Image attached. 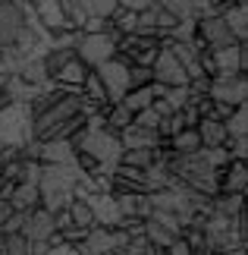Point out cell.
I'll use <instances>...</instances> for the list:
<instances>
[{"mask_svg": "<svg viewBox=\"0 0 248 255\" xmlns=\"http://www.w3.org/2000/svg\"><path fill=\"white\" fill-rule=\"evenodd\" d=\"M0 255H28V237L22 230L0 233Z\"/></svg>", "mask_w": 248, "mask_h": 255, "instance_id": "603a6c76", "label": "cell"}, {"mask_svg": "<svg viewBox=\"0 0 248 255\" xmlns=\"http://www.w3.org/2000/svg\"><path fill=\"white\" fill-rule=\"evenodd\" d=\"M82 199L88 202V208H91L94 224H104V227H120L123 214H120V205H116L113 192H101V189H94V192H85Z\"/></svg>", "mask_w": 248, "mask_h": 255, "instance_id": "8fae6325", "label": "cell"}, {"mask_svg": "<svg viewBox=\"0 0 248 255\" xmlns=\"http://www.w3.org/2000/svg\"><path fill=\"white\" fill-rule=\"evenodd\" d=\"M157 161V148H123L120 154V164H129V167H151V164Z\"/></svg>", "mask_w": 248, "mask_h": 255, "instance_id": "7402d4cb", "label": "cell"}, {"mask_svg": "<svg viewBox=\"0 0 248 255\" xmlns=\"http://www.w3.org/2000/svg\"><path fill=\"white\" fill-rule=\"evenodd\" d=\"M94 73L101 76V82L107 88V101H123V95L129 92V63L123 57H110V60H104L101 66H94Z\"/></svg>", "mask_w": 248, "mask_h": 255, "instance_id": "8992f818", "label": "cell"}, {"mask_svg": "<svg viewBox=\"0 0 248 255\" xmlns=\"http://www.w3.org/2000/svg\"><path fill=\"white\" fill-rule=\"evenodd\" d=\"M116 6H126V9H135V13H142V9L154 6V0H116Z\"/></svg>", "mask_w": 248, "mask_h": 255, "instance_id": "d590c367", "label": "cell"}, {"mask_svg": "<svg viewBox=\"0 0 248 255\" xmlns=\"http://www.w3.org/2000/svg\"><path fill=\"white\" fill-rule=\"evenodd\" d=\"M151 82H154V73H151V66L129 63V88H142V85H151Z\"/></svg>", "mask_w": 248, "mask_h": 255, "instance_id": "4dcf8cb0", "label": "cell"}, {"mask_svg": "<svg viewBox=\"0 0 248 255\" xmlns=\"http://www.w3.org/2000/svg\"><path fill=\"white\" fill-rule=\"evenodd\" d=\"M245 208V192H214L211 195V211L226 214V218H236Z\"/></svg>", "mask_w": 248, "mask_h": 255, "instance_id": "ffe728a7", "label": "cell"}, {"mask_svg": "<svg viewBox=\"0 0 248 255\" xmlns=\"http://www.w3.org/2000/svg\"><path fill=\"white\" fill-rule=\"evenodd\" d=\"M135 19H138V13H135V9L116 6L113 13H110V25H113L120 35H129V32H135Z\"/></svg>", "mask_w": 248, "mask_h": 255, "instance_id": "83f0119b", "label": "cell"}, {"mask_svg": "<svg viewBox=\"0 0 248 255\" xmlns=\"http://www.w3.org/2000/svg\"><path fill=\"white\" fill-rule=\"evenodd\" d=\"M66 208H69V218H73V224H79V227H94V214H91V208H88V202L82 199V195H76V199L69 202Z\"/></svg>", "mask_w": 248, "mask_h": 255, "instance_id": "4316f807", "label": "cell"}, {"mask_svg": "<svg viewBox=\"0 0 248 255\" xmlns=\"http://www.w3.org/2000/svg\"><path fill=\"white\" fill-rule=\"evenodd\" d=\"M226 135H248V104H236L233 114L223 120Z\"/></svg>", "mask_w": 248, "mask_h": 255, "instance_id": "d4e9b609", "label": "cell"}, {"mask_svg": "<svg viewBox=\"0 0 248 255\" xmlns=\"http://www.w3.org/2000/svg\"><path fill=\"white\" fill-rule=\"evenodd\" d=\"M120 32L116 28H107V32H82L76 41V57L82 60L85 66H101L104 60H110L116 54V41H120Z\"/></svg>", "mask_w": 248, "mask_h": 255, "instance_id": "3957f363", "label": "cell"}, {"mask_svg": "<svg viewBox=\"0 0 248 255\" xmlns=\"http://www.w3.org/2000/svg\"><path fill=\"white\" fill-rule=\"evenodd\" d=\"M154 101V85H142V88H129V92L123 95V104L129 107V111H142V107H151Z\"/></svg>", "mask_w": 248, "mask_h": 255, "instance_id": "cb8c5ba5", "label": "cell"}, {"mask_svg": "<svg viewBox=\"0 0 248 255\" xmlns=\"http://www.w3.org/2000/svg\"><path fill=\"white\" fill-rule=\"evenodd\" d=\"M13 211H16V208L9 205V199H0V224H3V221H6V218H9Z\"/></svg>", "mask_w": 248, "mask_h": 255, "instance_id": "74e56055", "label": "cell"}, {"mask_svg": "<svg viewBox=\"0 0 248 255\" xmlns=\"http://www.w3.org/2000/svg\"><path fill=\"white\" fill-rule=\"evenodd\" d=\"M223 22L230 25V32L236 35V41H245L248 38V3H233L223 6Z\"/></svg>", "mask_w": 248, "mask_h": 255, "instance_id": "ac0fdd59", "label": "cell"}, {"mask_svg": "<svg viewBox=\"0 0 248 255\" xmlns=\"http://www.w3.org/2000/svg\"><path fill=\"white\" fill-rule=\"evenodd\" d=\"M248 186V167L245 161L230 158V164H223L217 173V192H245Z\"/></svg>", "mask_w": 248, "mask_h": 255, "instance_id": "5bb4252c", "label": "cell"}, {"mask_svg": "<svg viewBox=\"0 0 248 255\" xmlns=\"http://www.w3.org/2000/svg\"><path fill=\"white\" fill-rule=\"evenodd\" d=\"M22 233L28 237V243H38V240H51L57 233V221H54V211H47L44 205H38L25 214V224H22Z\"/></svg>", "mask_w": 248, "mask_h": 255, "instance_id": "7c38bea8", "label": "cell"}, {"mask_svg": "<svg viewBox=\"0 0 248 255\" xmlns=\"http://www.w3.org/2000/svg\"><path fill=\"white\" fill-rule=\"evenodd\" d=\"M129 240V233L123 227H104V224H94V227H88L85 240L79 243V252L85 255H101V252H123Z\"/></svg>", "mask_w": 248, "mask_h": 255, "instance_id": "5b68a950", "label": "cell"}, {"mask_svg": "<svg viewBox=\"0 0 248 255\" xmlns=\"http://www.w3.org/2000/svg\"><path fill=\"white\" fill-rule=\"evenodd\" d=\"M207 95L214 101H223V104H245L248 101V79L245 73H236V76H214Z\"/></svg>", "mask_w": 248, "mask_h": 255, "instance_id": "ba28073f", "label": "cell"}, {"mask_svg": "<svg viewBox=\"0 0 248 255\" xmlns=\"http://www.w3.org/2000/svg\"><path fill=\"white\" fill-rule=\"evenodd\" d=\"M9 205L16 211H32L41 205V192H38V183H16L13 195H9Z\"/></svg>", "mask_w": 248, "mask_h": 255, "instance_id": "d6986e66", "label": "cell"}, {"mask_svg": "<svg viewBox=\"0 0 248 255\" xmlns=\"http://www.w3.org/2000/svg\"><path fill=\"white\" fill-rule=\"evenodd\" d=\"M25 214L28 211H13L9 218L0 224V233H13V230H22V224H25Z\"/></svg>", "mask_w": 248, "mask_h": 255, "instance_id": "e575fe53", "label": "cell"}, {"mask_svg": "<svg viewBox=\"0 0 248 255\" xmlns=\"http://www.w3.org/2000/svg\"><path fill=\"white\" fill-rule=\"evenodd\" d=\"M79 3L85 6L88 16H110L116 9V0H79Z\"/></svg>", "mask_w": 248, "mask_h": 255, "instance_id": "1f68e13d", "label": "cell"}, {"mask_svg": "<svg viewBox=\"0 0 248 255\" xmlns=\"http://www.w3.org/2000/svg\"><path fill=\"white\" fill-rule=\"evenodd\" d=\"M151 73H154V82L157 85H185L188 76H185V66L176 60V54L170 47H157V57L151 63Z\"/></svg>", "mask_w": 248, "mask_h": 255, "instance_id": "9c48e42d", "label": "cell"}, {"mask_svg": "<svg viewBox=\"0 0 248 255\" xmlns=\"http://www.w3.org/2000/svg\"><path fill=\"white\" fill-rule=\"evenodd\" d=\"M195 19H198L195 35L204 41L207 51H217V47L236 44V35L230 32V25L223 22V16H220V13H201V16H195Z\"/></svg>", "mask_w": 248, "mask_h": 255, "instance_id": "52a82bcc", "label": "cell"}, {"mask_svg": "<svg viewBox=\"0 0 248 255\" xmlns=\"http://www.w3.org/2000/svg\"><path fill=\"white\" fill-rule=\"evenodd\" d=\"M211 57H214V66H217V73H214V76L248 73V44H245V41H236V44L217 47V51H211Z\"/></svg>", "mask_w": 248, "mask_h": 255, "instance_id": "30bf717a", "label": "cell"}, {"mask_svg": "<svg viewBox=\"0 0 248 255\" xmlns=\"http://www.w3.org/2000/svg\"><path fill=\"white\" fill-rule=\"evenodd\" d=\"M41 142V139H38ZM41 164H73L76 161V145L73 139H44L41 151H38Z\"/></svg>", "mask_w": 248, "mask_h": 255, "instance_id": "9a60e30c", "label": "cell"}, {"mask_svg": "<svg viewBox=\"0 0 248 255\" xmlns=\"http://www.w3.org/2000/svg\"><path fill=\"white\" fill-rule=\"evenodd\" d=\"M195 129H198V135H201L204 148H217V145H223L226 139H230L223 120H217V117H201V120L195 123Z\"/></svg>", "mask_w": 248, "mask_h": 255, "instance_id": "e0dca14e", "label": "cell"}, {"mask_svg": "<svg viewBox=\"0 0 248 255\" xmlns=\"http://www.w3.org/2000/svg\"><path fill=\"white\" fill-rule=\"evenodd\" d=\"M120 142L123 148H161L164 139L157 129H145V126L138 123H129L126 129H120Z\"/></svg>", "mask_w": 248, "mask_h": 255, "instance_id": "2e32d148", "label": "cell"}, {"mask_svg": "<svg viewBox=\"0 0 248 255\" xmlns=\"http://www.w3.org/2000/svg\"><path fill=\"white\" fill-rule=\"evenodd\" d=\"M166 145H170L173 151H179V154H188V151L201 148V135H198L195 126H182L179 132H173L170 139H166Z\"/></svg>", "mask_w": 248, "mask_h": 255, "instance_id": "44dd1931", "label": "cell"}, {"mask_svg": "<svg viewBox=\"0 0 248 255\" xmlns=\"http://www.w3.org/2000/svg\"><path fill=\"white\" fill-rule=\"evenodd\" d=\"M154 13H157V35H161V38H164V35H170V28H173L176 22H179V19H176L173 13H166V9H161L157 3H154Z\"/></svg>", "mask_w": 248, "mask_h": 255, "instance_id": "836d02e7", "label": "cell"}, {"mask_svg": "<svg viewBox=\"0 0 248 255\" xmlns=\"http://www.w3.org/2000/svg\"><path fill=\"white\" fill-rule=\"evenodd\" d=\"M32 9H35L38 22H41L47 32H63V28H76V25L66 19L63 0H35Z\"/></svg>", "mask_w": 248, "mask_h": 255, "instance_id": "4fadbf2b", "label": "cell"}, {"mask_svg": "<svg viewBox=\"0 0 248 255\" xmlns=\"http://www.w3.org/2000/svg\"><path fill=\"white\" fill-rule=\"evenodd\" d=\"M73 145L88 151L97 164H101V170H94V173H110L116 164H120V154H123L120 132L107 129V126H85L79 135H73Z\"/></svg>", "mask_w": 248, "mask_h": 255, "instance_id": "7a4b0ae2", "label": "cell"}, {"mask_svg": "<svg viewBox=\"0 0 248 255\" xmlns=\"http://www.w3.org/2000/svg\"><path fill=\"white\" fill-rule=\"evenodd\" d=\"M82 98H88V101H94V104H107V88H104L101 76L94 70H88L85 82H82Z\"/></svg>", "mask_w": 248, "mask_h": 255, "instance_id": "484cf974", "label": "cell"}, {"mask_svg": "<svg viewBox=\"0 0 248 255\" xmlns=\"http://www.w3.org/2000/svg\"><path fill=\"white\" fill-rule=\"evenodd\" d=\"M79 111H82V95H60L47 111L32 117V135L35 139H44L54 126H60L63 120H69V117L79 114Z\"/></svg>", "mask_w": 248, "mask_h": 255, "instance_id": "277c9868", "label": "cell"}, {"mask_svg": "<svg viewBox=\"0 0 248 255\" xmlns=\"http://www.w3.org/2000/svg\"><path fill=\"white\" fill-rule=\"evenodd\" d=\"M217 3V0H192V6H195V16L198 13H207V9H211Z\"/></svg>", "mask_w": 248, "mask_h": 255, "instance_id": "8d00e7d4", "label": "cell"}, {"mask_svg": "<svg viewBox=\"0 0 248 255\" xmlns=\"http://www.w3.org/2000/svg\"><path fill=\"white\" fill-rule=\"evenodd\" d=\"M85 170L79 164H41V180H38V192H41V205L47 211H60L76 199V186L82 183Z\"/></svg>", "mask_w": 248, "mask_h": 255, "instance_id": "6da1fadb", "label": "cell"}, {"mask_svg": "<svg viewBox=\"0 0 248 255\" xmlns=\"http://www.w3.org/2000/svg\"><path fill=\"white\" fill-rule=\"evenodd\" d=\"M161 9H166V13H173L176 19H188V16H195V6H192V0H154Z\"/></svg>", "mask_w": 248, "mask_h": 255, "instance_id": "f546056e", "label": "cell"}, {"mask_svg": "<svg viewBox=\"0 0 248 255\" xmlns=\"http://www.w3.org/2000/svg\"><path fill=\"white\" fill-rule=\"evenodd\" d=\"M132 123L145 126V129H157V123H161V114H157L154 107H142V111L132 114Z\"/></svg>", "mask_w": 248, "mask_h": 255, "instance_id": "d6a6232c", "label": "cell"}, {"mask_svg": "<svg viewBox=\"0 0 248 255\" xmlns=\"http://www.w3.org/2000/svg\"><path fill=\"white\" fill-rule=\"evenodd\" d=\"M135 35L161 38V35H157V13H154V6H148V9L138 13V19H135Z\"/></svg>", "mask_w": 248, "mask_h": 255, "instance_id": "f1b7e54d", "label": "cell"}]
</instances>
